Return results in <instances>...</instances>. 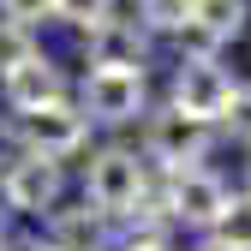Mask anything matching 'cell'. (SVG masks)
I'll return each mask as SVG.
<instances>
[{
    "mask_svg": "<svg viewBox=\"0 0 251 251\" xmlns=\"http://www.w3.org/2000/svg\"><path fill=\"white\" fill-rule=\"evenodd\" d=\"M233 90H239V84H233L222 66H215L209 54H192V60L179 66V78H174V108L209 126V120H222V114H227Z\"/></svg>",
    "mask_w": 251,
    "mask_h": 251,
    "instance_id": "6da1fadb",
    "label": "cell"
},
{
    "mask_svg": "<svg viewBox=\"0 0 251 251\" xmlns=\"http://www.w3.org/2000/svg\"><path fill=\"white\" fill-rule=\"evenodd\" d=\"M90 203L102 215H126L144 203V168L132 150H102L96 162H90Z\"/></svg>",
    "mask_w": 251,
    "mask_h": 251,
    "instance_id": "7a4b0ae2",
    "label": "cell"
},
{
    "mask_svg": "<svg viewBox=\"0 0 251 251\" xmlns=\"http://www.w3.org/2000/svg\"><path fill=\"white\" fill-rule=\"evenodd\" d=\"M18 132H24V150H30V155L54 162V155H72V150L84 144L90 126H84V114H72L66 102H48V108H36V114H24Z\"/></svg>",
    "mask_w": 251,
    "mask_h": 251,
    "instance_id": "3957f363",
    "label": "cell"
},
{
    "mask_svg": "<svg viewBox=\"0 0 251 251\" xmlns=\"http://www.w3.org/2000/svg\"><path fill=\"white\" fill-rule=\"evenodd\" d=\"M144 108V72H90L84 78V114L96 120H132Z\"/></svg>",
    "mask_w": 251,
    "mask_h": 251,
    "instance_id": "277c9868",
    "label": "cell"
},
{
    "mask_svg": "<svg viewBox=\"0 0 251 251\" xmlns=\"http://www.w3.org/2000/svg\"><path fill=\"white\" fill-rule=\"evenodd\" d=\"M144 144H150V155L155 162H174V174L192 162V155L203 150V120H192V114H179V108H168V114H150V132H144Z\"/></svg>",
    "mask_w": 251,
    "mask_h": 251,
    "instance_id": "5b68a950",
    "label": "cell"
},
{
    "mask_svg": "<svg viewBox=\"0 0 251 251\" xmlns=\"http://www.w3.org/2000/svg\"><path fill=\"white\" fill-rule=\"evenodd\" d=\"M227 192L215 174H198V168H179L174 174V192H168V215L179 222H198V227H215V215H222Z\"/></svg>",
    "mask_w": 251,
    "mask_h": 251,
    "instance_id": "8992f818",
    "label": "cell"
},
{
    "mask_svg": "<svg viewBox=\"0 0 251 251\" xmlns=\"http://www.w3.org/2000/svg\"><path fill=\"white\" fill-rule=\"evenodd\" d=\"M60 198V168L42 162V155H24V162L6 168V203L12 209H48Z\"/></svg>",
    "mask_w": 251,
    "mask_h": 251,
    "instance_id": "52a82bcc",
    "label": "cell"
},
{
    "mask_svg": "<svg viewBox=\"0 0 251 251\" xmlns=\"http://www.w3.org/2000/svg\"><path fill=\"white\" fill-rule=\"evenodd\" d=\"M90 60L102 72H144V36L138 24H96L90 30Z\"/></svg>",
    "mask_w": 251,
    "mask_h": 251,
    "instance_id": "ba28073f",
    "label": "cell"
},
{
    "mask_svg": "<svg viewBox=\"0 0 251 251\" xmlns=\"http://www.w3.org/2000/svg\"><path fill=\"white\" fill-rule=\"evenodd\" d=\"M60 72L48 66V60L36 54V60H24L18 72H6V102L18 108V114H36V108H48V102H60Z\"/></svg>",
    "mask_w": 251,
    "mask_h": 251,
    "instance_id": "9c48e42d",
    "label": "cell"
},
{
    "mask_svg": "<svg viewBox=\"0 0 251 251\" xmlns=\"http://www.w3.org/2000/svg\"><path fill=\"white\" fill-rule=\"evenodd\" d=\"M48 251H108V222L102 209H60L48 227Z\"/></svg>",
    "mask_w": 251,
    "mask_h": 251,
    "instance_id": "30bf717a",
    "label": "cell"
},
{
    "mask_svg": "<svg viewBox=\"0 0 251 251\" xmlns=\"http://www.w3.org/2000/svg\"><path fill=\"white\" fill-rule=\"evenodd\" d=\"M185 30H192V42L209 48V42H227L245 30V0H192V18H185Z\"/></svg>",
    "mask_w": 251,
    "mask_h": 251,
    "instance_id": "8fae6325",
    "label": "cell"
},
{
    "mask_svg": "<svg viewBox=\"0 0 251 251\" xmlns=\"http://www.w3.org/2000/svg\"><path fill=\"white\" fill-rule=\"evenodd\" d=\"M215 245L227 251H251V198H227L215 215Z\"/></svg>",
    "mask_w": 251,
    "mask_h": 251,
    "instance_id": "7c38bea8",
    "label": "cell"
},
{
    "mask_svg": "<svg viewBox=\"0 0 251 251\" xmlns=\"http://www.w3.org/2000/svg\"><path fill=\"white\" fill-rule=\"evenodd\" d=\"M24 60H36V42H30V30H24V24H0V78L18 72Z\"/></svg>",
    "mask_w": 251,
    "mask_h": 251,
    "instance_id": "4fadbf2b",
    "label": "cell"
},
{
    "mask_svg": "<svg viewBox=\"0 0 251 251\" xmlns=\"http://www.w3.org/2000/svg\"><path fill=\"white\" fill-rule=\"evenodd\" d=\"M138 18L155 24V30H185V18H192V0H138Z\"/></svg>",
    "mask_w": 251,
    "mask_h": 251,
    "instance_id": "5bb4252c",
    "label": "cell"
},
{
    "mask_svg": "<svg viewBox=\"0 0 251 251\" xmlns=\"http://www.w3.org/2000/svg\"><path fill=\"white\" fill-rule=\"evenodd\" d=\"M108 6H114V0H54V12L66 24H84V30H96L108 18Z\"/></svg>",
    "mask_w": 251,
    "mask_h": 251,
    "instance_id": "9a60e30c",
    "label": "cell"
},
{
    "mask_svg": "<svg viewBox=\"0 0 251 251\" xmlns=\"http://www.w3.org/2000/svg\"><path fill=\"white\" fill-rule=\"evenodd\" d=\"M0 6H6V24H36V18H48L54 12V0H0Z\"/></svg>",
    "mask_w": 251,
    "mask_h": 251,
    "instance_id": "2e32d148",
    "label": "cell"
},
{
    "mask_svg": "<svg viewBox=\"0 0 251 251\" xmlns=\"http://www.w3.org/2000/svg\"><path fill=\"white\" fill-rule=\"evenodd\" d=\"M227 126H233V138H245L251 144V90H233V102H227V114H222Z\"/></svg>",
    "mask_w": 251,
    "mask_h": 251,
    "instance_id": "e0dca14e",
    "label": "cell"
},
{
    "mask_svg": "<svg viewBox=\"0 0 251 251\" xmlns=\"http://www.w3.org/2000/svg\"><path fill=\"white\" fill-rule=\"evenodd\" d=\"M203 251H227V245H215V239H209V245H203Z\"/></svg>",
    "mask_w": 251,
    "mask_h": 251,
    "instance_id": "ac0fdd59",
    "label": "cell"
},
{
    "mask_svg": "<svg viewBox=\"0 0 251 251\" xmlns=\"http://www.w3.org/2000/svg\"><path fill=\"white\" fill-rule=\"evenodd\" d=\"M24 251H48V245H24Z\"/></svg>",
    "mask_w": 251,
    "mask_h": 251,
    "instance_id": "d6986e66",
    "label": "cell"
},
{
    "mask_svg": "<svg viewBox=\"0 0 251 251\" xmlns=\"http://www.w3.org/2000/svg\"><path fill=\"white\" fill-rule=\"evenodd\" d=\"M0 251H6V239H0Z\"/></svg>",
    "mask_w": 251,
    "mask_h": 251,
    "instance_id": "ffe728a7",
    "label": "cell"
}]
</instances>
